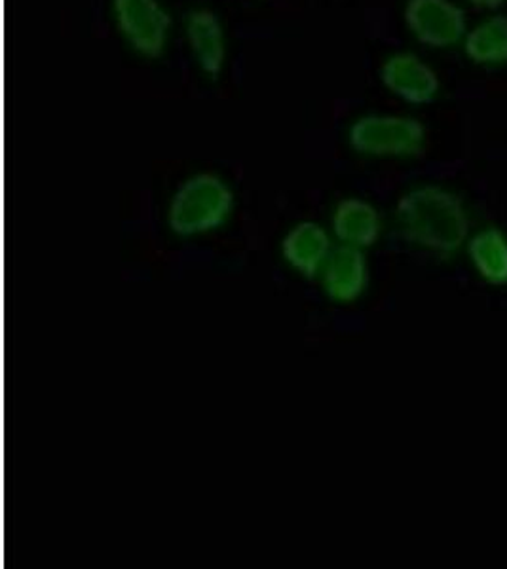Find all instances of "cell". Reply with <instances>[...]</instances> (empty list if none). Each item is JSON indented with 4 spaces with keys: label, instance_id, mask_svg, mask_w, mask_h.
Listing matches in <instances>:
<instances>
[{
    "label": "cell",
    "instance_id": "6da1fadb",
    "mask_svg": "<svg viewBox=\"0 0 507 569\" xmlns=\"http://www.w3.org/2000/svg\"><path fill=\"white\" fill-rule=\"evenodd\" d=\"M235 196L219 177L196 176L177 190L169 206V227L179 236L209 232L232 211Z\"/></svg>",
    "mask_w": 507,
    "mask_h": 569
},
{
    "label": "cell",
    "instance_id": "7a4b0ae2",
    "mask_svg": "<svg viewBox=\"0 0 507 569\" xmlns=\"http://www.w3.org/2000/svg\"><path fill=\"white\" fill-rule=\"evenodd\" d=\"M424 139L426 130L415 118L367 117L354 123L350 130V144L361 154H418Z\"/></svg>",
    "mask_w": 507,
    "mask_h": 569
},
{
    "label": "cell",
    "instance_id": "3957f363",
    "mask_svg": "<svg viewBox=\"0 0 507 569\" xmlns=\"http://www.w3.org/2000/svg\"><path fill=\"white\" fill-rule=\"evenodd\" d=\"M115 16L120 31L136 52L145 58L162 56L169 16L157 0H115Z\"/></svg>",
    "mask_w": 507,
    "mask_h": 569
},
{
    "label": "cell",
    "instance_id": "277c9868",
    "mask_svg": "<svg viewBox=\"0 0 507 569\" xmlns=\"http://www.w3.org/2000/svg\"><path fill=\"white\" fill-rule=\"evenodd\" d=\"M405 23L422 44L449 48L466 34V16L450 0H409Z\"/></svg>",
    "mask_w": 507,
    "mask_h": 569
},
{
    "label": "cell",
    "instance_id": "5b68a950",
    "mask_svg": "<svg viewBox=\"0 0 507 569\" xmlns=\"http://www.w3.org/2000/svg\"><path fill=\"white\" fill-rule=\"evenodd\" d=\"M382 84L407 103L426 104L439 91V78L431 67L412 53H397L380 69Z\"/></svg>",
    "mask_w": 507,
    "mask_h": 569
},
{
    "label": "cell",
    "instance_id": "8992f818",
    "mask_svg": "<svg viewBox=\"0 0 507 569\" xmlns=\"http://www.w3.org/2000/svg\"><path fill=\"white\" fill-rule=\"evenodd\" d=\"M321 281L327 295L337 302H351L364 292L367 284V266L364 254L356 247L332 249L321 268Z\"/></svg>",
    "mask_w": 507,
    "mask_h": 569
},
{
    "label": "cell",
    "instance_id": "52a82bcc",
    "mask_svg": "<svg viewBox=\"0 0 507 569\" xmlns=\"http://www.w3.org/2000/svg\"><path fill=\"white\" fill-rule=\"evenodd\" d=\"M331 251L327 233L314 222H302L295 227L281 243L284 259L306 278H314L324 268Z\"/></svg>",
    "mask_w": 507,
    "mask_h": 569
},
{
    "label": "cell",
    "instance_id": "ba28073f",
    "mask_svg": "<svg viewBox=\"0 0 507 569\" xmlns=\"http://www.w3.org/2000/svg\"><path fill=\"white\" fill-rule=\"evenodd\" d=\"M187 37L198 66L203 72L217 77L227 59V46L221 21L209 10H198L189 18Z\"/></svg>",
    "mask_w": 507,
    "mask_h": 569
},
{
    "label": "cell",
    "instance_id": "9c48e42d",
    "mask_svg": "<svg viewBox=\"0 0 507 569\" xmlns=\"http://www.w3.org/2000/svg\"><path fill=\"white\" fill-rule=\"evenodd\" d=\"M332 230L348 246H371L378 236L377 211L361 200L340 201L332 214Z\"/></svg>",
    "mask_w": 507,
    "mask_h": 569
},
{
    "label": "cell",
    "instance_id": "30bf717a",
    "mask_svg": "<svg viewBox=\"0 0 507 569\" xmlns=\"http://www.w3.org/2000/svg\"><path fill=\"white\" fill-rule=\"evenodd\" d=\"M466 53L479 66L507 63V18H488L466 37Z\"/></svg>",
    "mask_w": 507,
    "mask_h": 569
},
{
    "label": "cell",
    "instance_id": "8fae6325",
    "mask_svg": "<svg viewBox=\"0 0 507 569\" xmlns=\"http://www.w3.org/2000/svg\"><path fill=\"white\" fill-rule=\"evenodd\" d=\"M474 7L477 8H487V10H495V8H500L506 0H469Z\"/></svg>",
    "mask_w": 507,
    "mask_h": 569
}]
</instances>
